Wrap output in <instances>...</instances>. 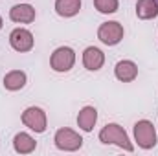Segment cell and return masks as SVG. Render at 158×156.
Here are the masks:
<instances>
[{
    "instance_id": "6da1fadb",
    "label": "cell",
    "mask_w": 158,
    "mask_h": 156,
    "mask_svg": "<svg viewBox=\"0 0 158 156\" xmlns=\"http://www.w3.org/2000/svg\"><path fill=\"white\" fill-rule=\"evenodd\" d=\"M98 138L105 145H116V147L127 151V153H132L134 151V145L129 140V134L125 132V129L121 125H118V123H107L99 130V136Z\"/></svg>"
},
{
    "instance_id": "7a4b0ae2",
    "label": "cell",
    "mask_w": 158,
    "mask_h": 156,
    "mask_svg": "<svg viewBox=\"0 0 158 156\" xmlns=\"http://www.w3.org/2000/svg\"><path fill=\"white\" fill-rule=\"evenodd\" d=\"M53 143L59 151H64V153H76L83 147V138L81 134L76 132L74 129H68V127H61L55 130L53 134Z\"/></svg>"
},
{
    "instance_id": "3957f363",
    "label": "cell",
    "mask_w": 158,
    "mask_h": 156,
    "mask_svg": "<svg viewBox=\"0 0 158 156\" xmlns=\"http://www.w3.org/2000/svg\"><path fill=\"white\" fill-rule=\"evenodd\" d=\"M76 64V51L70 46H59L50 55V68L57 74L70 72Z\"/></svg>"
},
{
    "instance_id": "277c9868",
    "label": "cell",
    "mask_w": 158,
    "mask_h": 156,
    "mask_svg": "<svg viewBox=\"0 0 158 156\" xmlns=\"http://www.w3.org/2000/svg\"><path fill=\"white\" fill-rule=\"evenodd\" d=\"M134 142L143 151L156 147V130L149 119H140L134 123Z\"/></svg>"
},
{
    "instance_id": "5b68a950",
    "label": "cell",
    "mask_w": 158,
    "mask_h": 156,
    "mask_svg": "<svg viewBox=\"0 0 158 156\" xmlns=\"http://www.w3.org/2000/svg\"><path fill=\"white\" fill-rule=\"evenodd\" d=\"M22 125L28 127L30 130L37 132V134H42L46 132V127H48V117H46V112L40 109V107H28L24 112H22Z\"/></svg>"
},
{
    "instance_id": "8992f818",
    "label": "cell",
    "mask_w": 158,
    "mask_h": 156,
    "mask_svg": "<svg viewBox=\"0 0 158 156\" xmlns=\"http://www.w3.org/2000/svg\"><path fill=\"white\" fill-rule=\"evenodd\" d=\"M123 35H125V30H123V26L119 24L118 20L103 22L98 28V39L101 40L105 46H116V44H119L123 40Z\"/></svg>"
},
{
    "instance_id": "52a82bcc",
    "label": "cell",
    "mask_w": 158,
    "mask_h": 156,
    "mask_svg": "<svg viewBox=\"0 0 158 156\" xmlns=\"http://www.w3.org/2000/svg\"><path fill=\"white\" fill-rule=\"evenodd\" d=\"M9 44L15 51L19 53H26V51H31L33 46H35V39H33V33L26 28H15L11 33H9Z\"/></svg>"
},
{
    "instance_id": "ba28073f",
    "label": "cell",
    "mask_w": 158,
    "mask_h": 156,
    "mask_svg": "<svg viewBox=\"0 0 158 156\" xmlns=\"http://www.w3.org/2000/svg\"><path fill=\"white\" fill-rule=\"evenodd\" d=\"M103 64H105V53L99 48H96V46L85 48V51H83V66L88 72H98V70L103 68Z\"/></svg>"
},
{
    "instance_id": "9c48e42d",
    "label": "cell",
    "mask_w": 158,
    "mask_h": 156,
    "mask_svg": "<svg viewBox=\"0 0 158 156\" xmlns=\"http://www.w3.org/2000/svg\"><path fill=\"white\" fill-rule=\"evenodd\" d=\"M37 17V11L31 4H17L9 9V18L17 24H31Z\"/></svg>"
},
{
    "instance_id": "30bf717a",
    "label": "cell",
    "mask_w": 158,
    "mask_h": 156,
    "mask_svg": "<svg viewBox=\"0 0 158 156\" xmlns=\"http://www.w3.org/2000/svg\"><path fill=\"white\" fill-rule=\"evenodd\" d=\"M114 76L121 83H132L138 77V64L134 61H131V59L118 61L116 66H114Z\"/></svg>"
},
{
    "instance_id": "8fae6325",
    "label": "cell",
    "mask_w": 158,
    "mask_h": 156,
    "mask_svg": "<svg viewBox=\"0 0 158 156\" xmlns=\"http://www.w3.org/2000/svg\"><path fill=\"white\" fill-rule=\"evenodd\" d=\"M98 123V110L92 105H86L79 110L77 114V127L83 132H92Z\"/></svg>"
},
{
    "instance_id": "7c38bea8",
    "label": "cell",
    "mask_w": 158,
    "mask_h": 156,
    "mask_svg": "<svg viewBox=\"0 0 158 156\" xmlns=\"http://www.w3.org/2000/svg\"><path fill=\"white\" fill-rule=\"evenodd\" d=\"M13 149L19 154H30L37 149V142L28 132H17L15 138H13Z\"/></svg>"
},
{
    "instance_id": "4fadbf2b",
    "label": "cell",
    "mask_w": 158,
    "mask_h": 156,
    "mask_svg": "<svg viewBox=\"0 0 158 156\" xmlns=\"http://www.w3.org/2000/svg\"><path fill=\"white\" fill-rule=\"evenodd\" d=\"M26 83H28V76H26V72H22V70H11V72H7V74L4 76V81H2L4 88L9 90V92L22 90V88L26 86Z\"/></svg>"
},
{
    "instance_id": "5bb4252c",
    "label": "cell",
    "mask_w": 158,
    "mask_h": 156,
    "mask_svg": "<svg viewBox=\"0 0 158 156\" xmlns=\"http://www.w3.org/2000/svg\"><path fill=\"white\" fill-rule=\"evenodd\" d=\"M53 9L63 18H72L81 11V0H55Z\"/></svg>"
},
{
    "instance_id": "9a60e30c",
    "label": "cell",
    "mask_w": 158,
    "mask_h": 156,
    "mask_svg": "<svg viewBox=\"0 0 158 156\" xmlns=\"http://www.w3.org/2000/svg\"><path fill=\"white\" fill-rule=\"evenodd\" d=\"M136 17L140 20H151L158 17V0H138Z\"/></svg>"
},
{
    "instance_id": "2e32d148",
    "label": "cell",
    "mask_w": 158,
    "mask_h": 156,
    "mask_svg": "<svg viewBox=\"0 0 158 156\" xmlns=\"http://www.w3.org/2000/svg\"><path fill=\"white\" fill-rule=\"evenodd\" d=\"M94 7L103 15H112L119 7V0H94Z\"/></svg>"
},
{
    "instance_id": "e0dca14e",
    "label": "cell",
    "mask_w": 158,
    "mask_h": 156,
    "mask_svg": "<svg viewBox=\"0 0 158 156\" xmlns=\"http://www.w3.org/2000/svg\"><path fill=\"white\" fill-rule=\"evenodd\" d=\"M2 26H4V20H2V17H0V30H2Z\"/></svg>"
}]
</instances>
